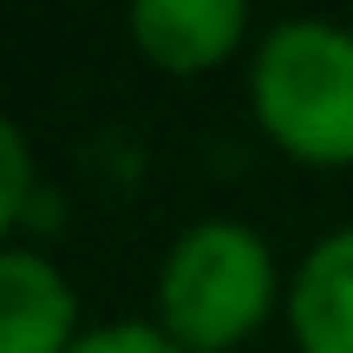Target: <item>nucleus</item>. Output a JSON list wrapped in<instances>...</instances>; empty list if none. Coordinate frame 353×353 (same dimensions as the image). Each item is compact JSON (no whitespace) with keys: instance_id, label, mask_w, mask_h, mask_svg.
<instances>
[{"instance_id":"2","label":"nucleus","mask_w":353,"mask_h":353,"mask_svg":"<svg viewBox=\"0 0 353 353\" xmlns=\"http://www.w3.org/2000/svg\"><path fill=\"white\" fill-rule=\"evenodd\" d=\"M275 301V255L262 229L236 216H203L170 242L157 268V327L183 353L236 347Z\"/></svg>"},{"instance_id":"1","label":"nucleus","mask_w":353,"mask_h":353,"mask_svg":"<svg viewBox=\"0 0 353 353\" xmlns=\"http://www.w3.org/2000/svg\"><path fill=\"white\" fill-rule=\"evenodd\" d=\"M262 131L307 164H353V33L314 13L275 20L249 52Z\"/></svg>"},{"instance_id":"4","label":"nucleus","mask_w":353,"mask_h":353,"mask_svg":"<svg viewBox=\"0 0 353 353\" xmlns=\"http://www.w3.org/2000/svg\"><path fill=\"white\" fill-rule=\"evenodd\" d=\"M249 33V7L242 0H138L131 7V39L144 59L170 65V72H203V65L229 59Z\"/></svg>"},{"instance_id":"3","label":"nucleus","mask_w":353,"mask_h":353,"mask_svg":"<svg viewBox=\"0 0 353 353\" xmlns=\"http://www.w3.org/2000/svg\"><path fill=\"white\" fill-rule=\"evenodd\" d=\"M79 294L26 242L0 249V353H72Z\"/></svg>"},{"instance_id":"5","label":"nucleus","mask_w":353,"mask_h":353,"mask_svg":"<svg viewBox=\"0 0 353 353\" xmlns=\"http://www.w3.org/2000/svg\"><path fill=\"white\" fill-rule=\"evenodd\" d=\"M288 327L301 353H353V223L321 236L294 262Z\"/></svg>"},{"instance_id":"6","label":"nucleus","mask_w":353,"mask_h":353,"mask_svg":"<svg viewBox=\"0 0 353 353\" xmlns=\"http://www.w3.org/2000/svg\"><path fill=\"white\" fill-rule=\"evenodd\" d=\"M26 190H33V151L13 118H0V229H20Z\"/></svg>"},{"instance_id":"7","label":"nucleus","mask_w":353,"mask_h":353,"mask_svg":"<svg viewBox=\"0 0 353 353\" xmlns=\"http://www.w3.org/2000/svg\"><path fill=\"white\" fill-rule=\"evenodd\" d=\"M72 353H183L157 321H105L72 341Z\"/></svg>"}]
</instances>
